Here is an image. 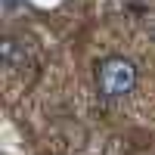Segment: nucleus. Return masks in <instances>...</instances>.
I'll return each instance as SVG.
<instances>
[{"instance_id": "1", "label": "nucleus", "mask_w": 155, "mask_h": 155, "mask_svg": "<svg viewBox=\"0 0 155 155\" xmlns=\"http://www.w3.org/2000/svg\"><path fill=\"white\" fill-rule=\"evenodd\" d=\"M140 81V68L134 59L127 56H106L96 62L93 68V84H96V93L102 99H124L137 90Z\"/></svg>"}, {"instance_id": "2", "label": "nucleus", "mask_w": 155, "mask_h": 155, "mask_svg": "<svg viewBox=\"0 0 155 155\" xmlns=\"http://www.w3.org/2000/svg\"><path fill=\"white\" fill-rule=\"evenodd\" d=\"M0 62H3L6 71H22L28 65V47H25L22 37H16V34L0 37Z\"/></svg>"}]
</instances>
